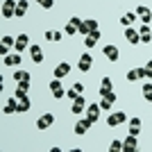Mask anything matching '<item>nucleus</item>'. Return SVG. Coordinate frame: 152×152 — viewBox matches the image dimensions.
Instances as JSON below:
<instances>
[{"mask_svg":"<svg viewBox=\"0 0 152 152\" xmlns=\"http://www.w3.org/2000/svg\"><path fill=\"white\" fill-rule=\"evenodd\" d=\"M125 121H127L125 111H114V114L107 116V125H109V127H118V125H123Z\"/></svg>","mask_w":152,"mask_h":152,"instance_id":"f257e3e1","label":"nucleus"},{"mask_svg":"<svg viewBox=\"0 0 152 152\" xmlns=\"http://www.w3.org/2000/svg\"><path fill=\"white\" fill-rule=\"evenodd\" d=\"M86 107H89V104H86V100H84V95L80 93L75 100H73V107H70V111H73L75 116H82V111H86Z\"/></svg>","mask_w":152,"mask_h":152,"instance_id":"f03ea898","label":"nucleus"},{"mask_svg":"<svg viewBox=\"0 0 152 152\" xmlns=\"http://www.w3.org/2000/svg\"><path fill=\"white\" fill-rule=\"evenodd\" d=\"M16 5H18V0H5L2 2V18L16 16Z\"/></svg>","mask_w":152,"mask_h":152,"instance_id":"7ed1b4c3","label":"nucleus"},{"mask_svg":"<svg viewBox=\"0 0 152 152\" xmlns=\"http://www.w3.org/2000/svg\"><path fill=\"white\" fill-rule=\"evenodd\" d=\"M93 30H98V20H95V18L82 20V25H80V34H82V37H89Z\"/></svg>","mask_w":152,"mask_h":152,"instance_id":"20e7f679","label":"nucleus"},{"mask_svg":"<svg viewBox=\"0 0 152 152\" xmlns=\"http://www.w3.org/2000/svg\"><path fill=\"white\" fill-rule=\"evenodd\" d=\"M80 25H82V18H77V16H73V18L68 20V25H66V34L68 37H73V34H80Z\"/></svg>","mask_w":152,"mask_h":152,"instance_id":"39448f33","label":"nucleus"},{"mask_svg":"<svg viewBox=\"0 0 152 152\" xmlns=\"http://www.w3.org/2000/svg\"><path fill=\"white\" fill-rule=\"evenodd\" d=\"M91 125H93V123H91L89 118H80V121L75 123V134H77V136L86 134V132H89V127H91Z\"/></svg>","mask_w":152,"mask_h":152,"instance_id":"423d86ee","label":"nucleus"},{"mask_svg":"<svg viewBox=\"0 0 152 152\" xmlns=\"http://www.w3.org/2000/svg\"><path fill=\"white\" fill-rule=\"evenodd\" d=\"M52 123H55V114H43V116H39L37 127H39V129H48Z\"/></svg>","mask_w":152,"mask_h":152,"instance_id":"0eeeda50","label":"nucleus"},{"mask_svg":"<svg viewBox=\"0 0 152 152\" xmlns=\"http://www.w3.org/2000/svg\"><path fill=\"white\" fill-rule=\"evenodd\" d=\"M50 91H52V95H55L57 100H61L64 95H66V93H64V86H61V80H57V77L50 82Z\"/></svg>","mask_w":152,"mask_h":152,"instance_id":"6e6552de","label":"nucleus"},{"mask_svg":"<svg viewBox=\"0 0 152 152\" xmlns=\"http://www.w3.org/2000/svg\"><path fill=\"white\" fill-rule=\"evenodd\" d=\"M125 39H127V43H132V45L141 43V34H139V30H134V27H127L125 30Z\"/></svg>","mask_w":152,"mask_h":152,"instance_id":"1a4fd4ad","label":"nucleus"},{"mask_svg":"<svg viewBox=\"0 0 152 152\" xmlns=\"http://www.w3.org/2000/svg\"><path fill=\"white\" fill-rule=\"evenodd\" d=\"M91 64H93V59H91L89 52H86V55H82V57H80V64H77L80 73H89V70H91Z\"/></svg>","mask_w":152,"mask_h":152,"instance_id":"9d476101","label":"nucleus"},{"mask_svg":"<svg viewBox=\"0 0 152 152\" xmlns=\"http://www.w3.org/2000/svg\"><path fill=\"white\" fill-rule=\"evenodd\" d=\"M136 148H139V141H136L134 134H129V136L123 141V150H125V152H136Z\"/></svg>","mask_w":152,"mask_h":152,"instance_id":"9b49d317","label":"nucleus"},{"mask_svg":"<svg viewBox=\"0 0 152 152\" xmlns=\"http://www.w3.org/2000/svg\"><path fill=\"white\" fill-rule=\"evenodd\" d=\"M100 104H89L86 107V118H89L91 123H98V118H100Z\"/></svg>","mask_w":152,"mask_h":152,"instance_id":"f8f14e48","label":"nucleus"},{"mask_svg":"<svg viewBox=\"0 0 152 152\" xmlns=\"http://www.w3.org/2000/svg\"><path fill=\"white\" fill-rule=\"evenodd\" d=\"M102 55H107V59L109 61H118V55H121V52H118V48H116V45H104V48H102Z\"/></svg>","mask_w":152,"mask_h":152,"instance_id":"ddd939ff","label":"nucleus"},{"mask_svg":"<svg viewBox=\"0 0 152 152\" xmlns=\"http://www.w3.org/2000/svg\"><path fill=\"white\" fill-rule=\"evenodd\" d=\"M27 45H30V37H27V34H18V37H16V45H14V48H16L18 52H25Z\"/></svg>","mask_w":152,"mask_h":152,"instance_id":"4468645a","label":"nucleus"},{"mask_svg":"<svg viewBox=\"0 0 152 152\" xmlns=\"http://www.w3.org/2000/svg\"><path fill=\"white\" fill-rule=\"evenodd\" d=\"M136 16H139V18H141V20H143V23L148 25V23L152 20V9H148V7H143V5H141V7H136Z\"/></svg>","mask_w":152,"mask_h":152,"instance_id":"2eb2a0df","label":"nucleus"},{"mask_svg":"<svg viewBox=\"0 0 152 152\" xmlns=\"http://www.w3.org/2000/svg\"><path fill=\"white\" fill-rule=\"evenodd\" d=\"M5 114H18V98L14 95V98H9V100L5 102V109H2Z\"/></svg>","mask_w":152,"mask_h":152,"instance_id":"dca6fc26","label":"nucleus"},{"mask_svg":"<svg viewBox=\"0 0 152 152\" xmlns=\"http://www.w3.org/2000/svg\"><path fill=\"white\" fill-rule=\"evenodd\" d=\"M68 73H70V64L68 61H61L57 68H55V77H57V80H64Z\"/></svg>","mask_w":152,"mask_h":152,"instance_id":"f3484780","label":"nucleus"},{"mask_svg":"<svg viewBox=\"0 0 152 152\" xmlns=\"http://www.w3.org/2000/svg\"><path fill=\"white\" fill-rule=\"evenodd\" d=\"M12 45H16V39L14 37H2V48H0V55L5 57V55H9V48Z\"/></svg>","mask_w":152,"mask_h":152,"instance_id":"a211bd4d","label":"nucleus"},{"mask_svg":"<svg viewBox=\"0 0 152 152\" xmlns=\"http://www.w3.org/2000/svg\"><path fill=\"white\" fill-rule=\"evenodd\" d=\"M30 57L34 64H41L43 61V50L39 48V45H30Z\"/></svg>","mask_w":152,"mask_h":152,"instance_id":"6ab92c4d","label":"nucleus"},{"mask_svg":"<svg viewBox=\"0 0 152 152\" xmlns=\"http://www.w3.org/2000/svg\"><path fill=\"white\" fill-rule=\"evenodd\" d=\"M141 77H145V68H132L127 73V82H136Z\"/></svg>","mask_w":152,"mask_h":152,"instance_id":"aec40b11","label":"nucleus"},{"mask_svg":"<svg viewBox=\"0 0 152 152\" xmlns=\"http://www.w3.org/2000/svg\"><path fill=\"white\" fill-rule=\"evenodd\" d=\"M98 39H100V30H93L89 37L84 39V45H86V48H93V45L98 43Z\"/></svg>","mask_w":152,"mask_h":152,"instance_id":"412c9836","label":"nucleus"},{"mask_svg":"<svg viewBox=\"0 0 152 152\" xmlns=\"http://www.w3.org/2000/svg\"><path fill=\"white\" fill-rule=\"evenodd\" d=\"M2 61H5V66H18V64L23 61V57H20V55H5Z\"/></svg>","mask_w":152,"mask_h":152,"instance_id":"4be33fe9","label":"nucleus"},{"mask_svg":"<svg viewBox=\"0 0 152 152\" xmlns=\"http://www.w3.org/2000/svg\"><path fill=\"white\" fill-rule=\"evenodd\" d=\"M121 23H123L125 27H132L134 23H136V14H132V12L123 14V16H121Z\"/></svg>","mask_w":152,"mask_h":152,"instance_id":"5701e85b","label":"nucleus"},{"mask_svg":"<svg viewBox=\"0 0 152 152\" xmlns=\"http://www.w3.org/2000/svg\"><path fill=\"white\" fill-rule=\"evenodd\" d=\"M27 14V0H18V5H16V18H23Z\"/></svg>","mask_w":152,"mask_h":152,"instance_id":"b1692460","label":"nucleus"},{"mask_svg":"<svg viewBox=\"0 0 152 152\" xmlns=\"http://www.w3.org/2000/svg\"><path fill=\"white\" fill-rule=\"evenodd\" d=\"M111 91V77H102L100 82V95H107Z\"/></svg>","mask_w":152,"mask_h":152,"instance_id":"393cba45","label":"nucleus"},{"mask_svg":"<svg viewBox=\"0 0 152 152\" xmlns=\"http://www.w3.org/2000/svg\"><path fill=\"white\" fill-rule=\"evenodd\" d=\"M139 132H141V118H132L129 121V134L139 136Z\"/></svg>","mask_w":152,"mask_h":152,"instance_id":"a878e982","label":"nucleus"},{"mask_svg":"<svg viewBox=\"0 0 152 152\" xmlns=\"http://www.w3.org/2000/svg\"><path fill=\"white\" fill-rule=\"evenodd\" d=\"M45 39L55 43V41H61V39H64V34H61V32H57V30H48V32H45Z\"/></svg>","mask_w":152,"mask_h":152,"instance_id":"bb28decb","label":"nucleus"},{"mask_svg":"<svg viewBox=\"0 0 152 152\" xmlns=\"http://www.w3.org/2000/svg\"><path fill=\"white\" fill-rule=\"evenodd\" d=\"M30 107H32L30 98H23V100H18V114H25V111H30Z\"/></svg>","mask_w":152,"mask_h":152,"instance_id":"cd10ccee","label":"nucleus"},{"mask_svg":"<svg viewBox=\"0 0 152 152\" xmlns=\"http://www.w3.org/2000/svg\"><path fill=\"white\" fill-rule=\"evenodd\" d=\"M14 80H16V82H25V80H32V77H30L27 70H16V73H14Z\"/></svg>","mask_w":152,"mask_h":152,"instance_id":"c85d7f7f","label":"nucleus"},{"mask_svg":"<svg viewBox=\"0 0 152 152\" xmlns=\"http://www.w3.org/2000/svg\"><path fill=\"white\" fill-rule=\"evenodd\" d=\"M141 91H143V98H145L148 102H152V84H145Z\"/></svg>","mask_w":152,"mask_h":152,"instance_id":"c756f323","label":"nucleus"},{"mask_svg":"<svg viewBox=\"0 0 152 152\" xmlns=\"http://www.w3.org/2000/svg\"><path fill=\"white\" fill-rule=\"evenodd\" d=\"M109 150H111V152H121V150H123V141H118V139H116V141H111Z\"/></svg>","mask_w":152,"mask_h":152,"instance_id":"7c9ffc66","label":"nucleus"},{"mask_svg":"<svg viewBox=\"0 0 152 152\" xmlns=\"http://www.w3.org/2000/svg\"><path fill=\"white\" fill-rule=\"evenodd\" d=\"M37 2L43 7V9H52V5H55V0H37Z\"/></svg>","mask_w":152,"mask_h":152,"instance_id":"2f4dec72","label":"nucleus"},{"mask_svg":"<svg viewBox=\"0 0 152 152\" xmlns=\"http://www.w3.org/2000/svg\"><path fill=\"white\" fill-rule=\"evenodd\" d=\"M111 104H114L111 100H107V98H102V102H100V109H104V111H107V109H111Z\"/></svg>","mask_w":152,"mask_h":152,"instance_id":"473e14b6","label":"nucleus"},{"mask_svg":"<svg viewBox=\"0 0 152 152\" xmlns=\"http://www.w3.org/2000/svg\"><path fill=\"white\" fill-rule=\"evenodd\" d=\"M16 98H18V100L27 98V91H25V89H20V86H18V89H16Z\"/></svg>","mask_w":152,"mask_h":152,"instance_id":"72a5a7b5","label":"nucleus"},{"mask_svg":"<svg viewBox=\"0 0 152 152\" xmlns=\"http://www.w3.org/2000/svg\"><path fill=\"white\" fill-rule=\"evenodd\" d=\"M152 41V34L148 32V34H141V43H150Z\"/></svg>","mask_w":152,"mask_h":152,"instance_id":"f704fd0d","label":"nucleus"},{"mask_svg":"<svg viewBox=\"0 0 152 152\" xmlns=\"http://www.w3.org/2000/svg\"><path fill=\"white\" fill-rule=\"evenodd\" d=\"M30 84H32V80H25V82H18V86L25 89V91H30Z\"/></svg>","mask_w":152,"mask_h":152,"instance_id":"c9c22d12","label":"nucleus"},{"mask_svg":"<svg viewBox=\"0 0 152 152\" xmlns=\"http://www.w3.org/2000/svg\"><path fill=\"white\" fill-rule=\"evenodd\" d=\"M145 77H148V80H152V70H148V68H145Z\"/></svg>","mask_w":152,"mask_h":152,"instance_id":"e433bc0d","label":"nucleus"},{"mask_svg":"<svg viewBox=\"0 0 152 152\" xmlns=\"http://www.w3.org/2000/svg\"><path fill=\"white\" fill-rule=\"evenodd\" d=\"M145 68H148V70H152V59H150V61L145 64Z\"/></svg>","mask_w":152,"mask_h":152,"instance_id":"4c0bfd02","label":"nucleus"}]
</instances>
